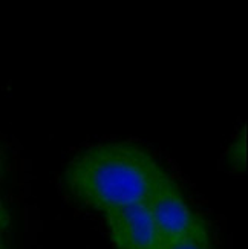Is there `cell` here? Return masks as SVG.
I'll return each instance as SVG.
<instances>
[{"label": "cell", "mask_w": 248, "mask_h": 249, "mask_svg": "<svg viewBox=\"0 0 248 249\" xmlns=\"http://www.w3.org/2000/svg\"><path fill=\"white\" fill-rule=\"evenodd\" d=\"M159 249H210V235L209 230L199 231L196 234H191L184 239L166 243Z\"/></svg>", "instance_id": "cell-4"}, {"label": "cell", "mask_w": 248, "mask_h": 249, "mask_svg": "<svg viewBox=\"0 0 248 249\" xmlns=\"http://www.w3.org/2000/svg\"><path fill=\"white\" fill-rule=\"evenodd\" d=\"M9 223V219H8V213L3 207L2 200H0V231H3Z\"/></svg>", "instance_id": "cell-6"}, {"label": "cell", "mask_w": 248, "mask_h": 249, "mask_svg": "<svg viewBox=\"0 0 248 249\" xmlns=\"http://www.w3.org/2000/svg\"><path fill=\"white\" fill-rule=\"evenodd\" d=\"M5 167H6V160H5V155L2 148H0V180L3 179V175H5Z\"/></svg>", "instance_id": "cell-7"}, {"label": "cell", "mask_w": 248, "mask_h": 249, "mask_svg": "<svg viewBox=\"0 0 248 249\" xmlns=\"http://www.w3.org/2000/svg\"><path fill=\"white\" fill-rule=\"evenodd\" d=\"M172 180L158 159L134 142H104L75 155L64 167L63 182L71 196L95 211L146 202Z\"/></svg>", "instance_id": "cell-1"}, {"label": "cell", "mask_w": 248, "mask_h": 249, "mask_svg": "<svg viewBox=\"0 0 248 249\" xmlns=\"http://www.w3.org/2000/svg\"><path fill=\"white\" fill-rule=\"evenodd\" d=\"M229 162L234 168H245V132L239 133V136L233 141L229 147Z\"/></svg>", "instance_id": "cell-5"}, {"label": "cell", "mask_w": 248, "mask_h": 249, "mask_svg": "<svg viewBox=\"0 0 248 249\" xmlns=\"http://www.w3.org/2000/svg\"><path fill=\"white\" fill-rule=\"evenodd\" d=\"M0 249H6L5 245H3V242H2V237H0Z\"/></svg>", "instance_id": "cell-8"}, {"label": "cell", "mask_w": 248, "mask_h": 249, "mask_svg": "<svg viewBox=\"0 0 248 249\" xmlns=\"http://www.w3.org/2000/svg\"><path fill=\"white\" fill-rule=\"evenodd\" d=\"M104 214L115 249H159L163 246L144 202L114 208Z\"/></svg>", "instance_id": "cell-3"}, {"label": "cell", "mask_w": 248, "mask_h": 249, "mask_svg": "<svg viewBox=\"0 0 248 249\" xmlns=\"http://www.w3.org/2000/svg\"><path fill=\"white\" fill-rule=\"evenodd\" d=\"M144 205L163 245L209 230L206 222L191 210L173 179L156 190Z\"/></svg>", "instance_id": "cell-2"}]
</instances>
